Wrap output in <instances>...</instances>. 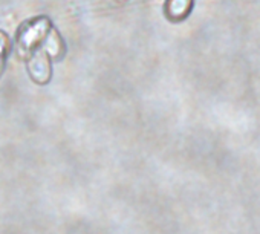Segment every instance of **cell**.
Returning a JSON list of instances; mask_svg holds the SVG:
<instances>
[{
    "label": "cell",
    "mask_w": 260,
    "mask_h": 234,
    "mask_svg": "<svg viewBox=\"0 0 260 234\" xmlns=\"http://www.w3.org/2000/svg\"><path fill=\"white\" fill-rule=\"evenodd\" d=\"M49 22L46 19H39L34 23H31L29 28H25V31L20 34L19 37V45L22 48V51H29L40 39H43L46 36Z\"/></svg>",
    "instance_id": "1"
},
{
    "label": "cell",
    "mask_w": 260,
    "mask_h": 234,
    "mask_svg": "<svg viewBox=\"0 0 260 234\" xmlns=\"http://www.w3.org/2000/svg\"><path fill=\"white\" fill-rule=\"evenodd\" d=\"M29 72L32 78L39 83H46L51 77V66H49V58L48 54L43 51H39L32 55L29 61Z\"/></svg>",
    "instance_id": "2"
},
{
    "label": "cell",
    "mask_w": 260,
    "mask_h": 234,
    "mask_svg": "<svg viewBox=\"0 0 260 234\" xmlns=\"http://www.w3.org/2000/svg\"><path fill=\"white\" fill-rule=\"evenodd\" d=\"M193 8V0H167L166 14L170 20L185 19Z\"/></svg>",
    "instance_id": "3"
},
{
    "label": "cell",
    "mask_w": 260,
    "mask_h": 234,
    "mask_svg": "<svg viewBox=\"0 0 260 234\" xmlns=\"http://www.w3.org/2000/svg\"><path fill=\"white\" fill-rule=\"evenodd\" d=\"M121 2H122V0H121Z\"/></svg>",
    "instance_id": "4"
}]
</instances>
